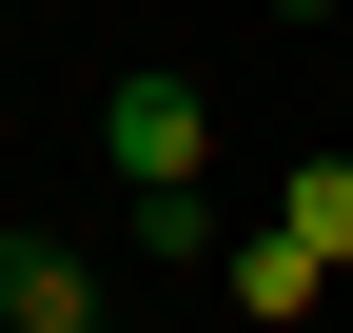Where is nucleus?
<instances>
[{"instance_id":"f03ea898","label":"nucleus","mask_w":353,"mask_h":333,"mask_svg":"<svg viewBox=\"0 0 353 333\" xmlns=\"http://www.w3.org/2000/svg\"><path fill=\"white\" fill-rule=\"evenodd\" d=\"M0 333H118L99 255H79V235H0Z\"/></svg>"},{"instance_id":"39448f33","label":"nucleus","mask_w":353,"mask_h":333,"mask_svg":"<svg viewBox=\"0 0 353 333\" xmlns=\"http://www.w3.org/2000/svg\"><path fill=\"white\" fill-rule=\"evenodd\" d=\"M138 255H157V275H216L236 235H216V196H138Z\"/></svg>"},{"instance_id":"f257e3e1","label":"nucleus","mask_w":353,"mask_h":333,"mask_svg":"<svg viewBox=\"0 0 353 333\" xmlns=\"http://www.w3.org/2000/svg\"><path fill=\"white\" fill-rule=\"evenodd\" d=\"M99 157H118V196H196V157H216L196 59H118L99 78Z\"/></svg>"},{"instance_id":"423d86ee","label":"nucleus","mask_w":353,"mask_h":333,"mask_svg":"<svg viewBox=\"0 0 353 333\" xmlns=\"http://www.w3.org/2000/svg\"><path fill=\"white\" fill-rule=\"evenodd\" d=\"M275 20H334V0H275Z\"/></svg>"},{"instance_id":"7ed1b4c3","label":"nucleus","mask_w":353,"mask_h":333,"mask_svg":"<svg viewBox=\"0 0 353 333\" xmlns=\"http://www.w3.org/2000/svg\"><path fill=\"white\" fill-rule=\"evenodd\" d=\"M275 235L314 275H353V157H294V177H275Z\"/></svg>"},{"instance_id":"20e7f679","label":"nucleus","mask_w":353,"mask_h":333,"mask_svg":"<svg viewBox=\"0 0 353 333\" xmlns=\"http://www.w3.org/2000/svg\"><path fill=\"white\" fill-rule=\"evenodd\" d=\"M216 275H236V314H255V333H294V314H314V255H294V235H236Z\"/></svg>"}]
</instances>
